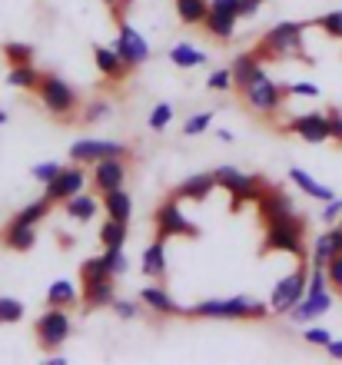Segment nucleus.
<instances>
[{"label": "nucleus", "mask_w": 342, "mask_h": 365, "mask_svg": "<svg viewBox=\"0 0 342 365\" xmlns=\"http://www.w3.org/2000/svg\"><path fill=\"white\" fill-rule=\"evenodd\" d=\"M266 252H286L303 259L306 256V220L296 216H283V220H269L266 222V240H263Z\"/></svg>", "instance_id": "nucleus-1"}, {"label": "nucleus", "mask_w": 342, "mask_h": 365, "mask_svg": "<svg viewBox=\"0 0 342 365\" xmlns=\"http://www.w3.org/2000/svg\"><path fill=\"white\" fill-rule=\"evenodd\" d=\"M186 316H196V319H266L269 302H256V299H249V296L206 299L200 306L186 309Z\"/></svg>", "instance_id": "nucleus-2"}, {"label": "nucleus", "mask_w": 342, "mask_h": 365, "mask_svg": "<svg viewBox=\"0 0 342 365\" xmlns=\"http://www.w3.org/2000/svg\"><path fill=\"white\" fill-rule=\"evenodd\" d=\"M37 96H40V103H44V110H47L50 116H57V120H74L76 110H80L76 90L70 87L64 77H57V73H44V80H40V87H37Z\"/></svg>", "instance_id": "nucleus-3"}, {"label": "nucleus", "mask_w": 342, "mask_h": 365, "mask_svg": "<svg viewBox=\"0 0 342 365\" xmlns=\"http://www.w3.org/2000/svg\"><path fill=\"white\" fill-rule=\"evenodd\" d=\"M239 93H243V100H246L249 110H253V113H259V116L279 113V110H283V103H286V96H289V93H286V87H279L266 70H259L246 87H239Z\"/></svg>", "instance_id": "nucleus-4"}, {"label": "nucleus", "mask_w": 342, "mask_h": 365, "mask_svg": "<svg viewBox=\"0 0 342 365\" xmlns=\"http://www.w3.org/2000/svg\"><path fill=\"white\" fill-rule=\"evenodd\" d=\"M306 286H309V269L306 266H296L289 276H283L269 292V316H289L306 296Z\"/></svg>", "instance_id": "nucleus-5"}, {"label": "nucleus", "mask_w": 342, "mask_h": 365, "mask_svg": "<svg viewBox=\"0 0 342 365\" xmlns=\"http://www.w3.org/2000/svg\"><path fill=\"white\" fill-rule=\"evenodd\" d=\"M153 222H156V236H160V240H173V236L196 240V236H200V226L180 210V200H176V196H166V200L156 206Z\"/></svg>", "instance_id": "nucleus-6"}, {"label": "nucleus", "mask_w": 342, "mask_h": 365, "mask_svg": "<svg viewBox=\"0 0 342 365\" xmlns=\"http://www.w3.org/2000/svg\"><path fill=\"white\" fill-rule=\"evenodd\" d=\"M303 30L306 24H296V20H283L276 27L266 30L263 37V47H259V57H296L303 50Z\"/></svg>", "instance_id": "nucleus-7"}, {"label": "nucleus", "mask_w": 342, "mask_h": 365, "mask_svg": "<svg viewBox=\"0 0 342 365\" xmlns=\"http://www.w3.org/2000/svg\"><path fill=\"white\" fill-rule=\"evenodd\" d=\"M70 316L67 309H57V306H47V312L37 319V326H34V332H37V342L47 352H57L64 342L70 339Z\"/></svg>", "instance_id": "nucleus-8"}, {"label": "nucleus", "mask_w": 342, "mask_h": 365, "mask_svg": "<svg viewBox=\"0 0 342 365\" xmlns=\"http://www.w3.org/2000/svg\"><path fill=\"white\" fill-rule=\"evenodd\" d=\"M86 182H90V173H86L84 163L64 166V170L44 186V196H47L50 202H67L70 196H76V192L86 190Z\"/></svg>", "instance_id": "nucleus-9"}, {"label": "nucleus", "mask_w": 342, "mask_h": 365, "mask_svg": "<svg viewBox=\"0 0 342 365\" xmlns=\"http://www.w3.org/2000/svg\"><path fill=\"white\" fill-rule=\"evenodd\" d=\"M239 24V0H209V14L203 20L209 37L216 40H233Z\"/></svg>", "instance_id": "nucleus-10"}, {"label": "nucleus", "mask_w": 342, "mask_h": 365, "mask_svg": "<svg viewBox=\"0 0 342 365\" xmlns=\"http://www.w3.org/2000/svg\"><path fill=\"white\" fill-rule=\"evenodd\" d=\"M126 153L130 150L124 143H116V140H94V136H84V140H76L70 146V160L84 166H94L100 160H106V156H126Z\"/></svg>", "instance_id": "nucleus-11"}, {"label": "nucleus", "mask_w": 342, "mask_h": 365, "mask_svg": "<svg viewBox=\"0 0 342 365\" xmlns=\"http://www.w3.org/2000/svg\"><path fill=\"white\" fill-rule=\"evenodd\" d=\"M120 24V34H116V43L114 47L120 50V57L130 63V67H143L146 60H150V43H146V37H143L136 27H130L126 20H116Z\"/></svg>", "instance_id": "nucleus-12"}, {"label": "nucleus", "mask_w": 342, "mask_h": 365, "mask_svg": "<svg viewBox=\"0 0 342 365\" xmlns=\"http://www.w3.org/2000/svg\"><path fill=\"white\" fill-rule=\"evenodd\" d=\"M96 192H110L120 190L126 182V156H106L100 163H94V173H90Z\"/></svg>", "instance_id": "nucleus-13"}, {"label": "nucleus", "mask_w": 342, "mask_h": 365, "mask_svg": "<svg viewBox=\"0 0 342 365\" xmlns=\"http://www.w3.org/2000/svg\"><path fill=\"white\" fill-rule=\"evenodd\" d=\"M286 130L306 143H326L329 140V113H299L286 123Z\"/></svg>", "instance_id": "nucleus-14"}, {"label": "nucleus", "mask_w": 342, "mask_h": 365, "mask_svg": "<svg viewBox=\"0 0 342 365\" xmlns=\"http://www.w3.org/2000/svg\"><path fill=\"white\" fill-rule=\"evenodd\" d=\"M329 309H333V292H329V289H323V292H306L303 302L289 312V319H293L296 326H309L316 319H323Z\"/></svg>", "instance_id": "nucleus-15"}, {"label": "nucleus", "mask_w": 342, "mask_h": 365, "mask_svg": "<svg viewBox=\"0 0 342 365\" xmlns=\"http://www.w3.org/2000/svg\"><path fill=\"white\" fill-rule=\"evenodd\" d=\"M94 63L100 70V77H106L110 83H124L130 77V63L120 57V50L116 47H94Z\"/></svg>", "instance_id": "nucleus-16"}, {"label": "nucleus", "mask_w": 342, "mask_h": 365, "mask_svg": "<svg viewBox=\"0 0 342 365\" xmlns=\"http://www.w3.org/2000/svg\"><path fill=\"white\" fill-rule=\"evenodd\" d=\"M259 216H263V222L269 220H283V216H296V202L286 196L283 190H276V186H266L263 190V196H259Z\"/></svg>", "instance_id": "nucleus-17"}, {"label": "nucleus", "mask_w": 342, "mask_h": 365, "mask_svg": "<svg viewBox=\"0 0 342 365\" xmlns=\"http://www.w3.org/2000/svg\"><path fill=\"white\" fill-rule=\"evenodd\" d=\"M140 302L150 309V312H156V316H186V309H183L163 286H146L140 292Z\"/></svg>", "instance_id": "nucleus-18"}, {"label": "nucleus", "mask_w": 342, "mask_h": 365, "mask_svg": "<svg viewBox=\"0 0 342 365\" xmlns=\"http://www.w3.org/2000/svg\"><path fill=\"white\" fill-rule=\"evenodd\" d=\"M0 240H4V246L14 250V252H30L34 250V242H37V230H34L30 222L10 220L7 226H4V232H0Z\"/></svg>", "instance_id": "nucleus-19"}, {"label": "nucleus", "mask_w": 342, "mask_h": 365, "mask_svg": "<svg viewBox=\"0 0 342 365\" xmlns=\"http://www.w3.org/2000/svg\"><path fill=\"white\" fill-rule=\"evenodd\" d=\"M336 256H342V226L333 222V230H326L323 236L313 242L309 259H313V266H326V262L336 259Z\"/></svg>", "instance_id": "nucleus-20"}, {"label": "nucleus", "mask_w": 342, "mask_h": 365, "mask_svg": "<svg viewBox=\"0 0 342 365\" xmlns=\"http://www.w3.org/2000/svg\"><path fill=\"white\" fill-rule=\"evenodd\" d=\"M116 302V289H114V276L106 279H94L84 282V306L86 309H106Z\"/></svg>", "instance_id": "nucleus-21"}, {"label": "nucleus", "mask_w": 342, "mask_h": 365, "mask_svg": "<svg viewBox=\"0 0 342 365\" xmlns=\"http://www.w3.org/2000/svg\"><path fill=\"white\" fill-rule=\"evenodd\" d=\"M216 190V176L213 173H200V176H190V180H183L180 186H176V200H190V202H203L209 196V192Z\"/></svg>", "instance_id": "nucleus-22"}, {"label": "nucleus", "mask_w": 342, "mask_h": 365, "mask_svg": "<svg viewBox=\"0 0 342 365\" xmlns=\"http://www.w3.org/2000/svg\"><path fill=\"white\" fill-rule=\"evenodd\" d=\"M289 180L296 182V190H303L309 200H319V202H329V200H336V192L326 186V182H319L313 173H306L303 166H293L289 170Z\"/></svg>", "instance_id": "nucleus-23"}, {"label": "nucleus", "mask_w": 342, "mask_h": 365, "mask_svg": "<svg viewBox=\"0 0 342 365\" xmlns=\"http://www.w3.org/2000/svg\"><path fill=\"white\" fill-rule=\"evenodd\" d=\"M100 202H104L106 220L130 222V212H134V200H130V192H126L124 186H120V190H110V192H100Z\"/></svg>", "instance_id": "nucleus-24"}, {"label": "nucleus", "mask_w": 342, "mask_h": 365, "mask_svg": "<svg viewBox=\"0 0 342 365\" xmlns=\"http://www.w3.org/2000/svg\"><path fill=\"white\" fill-rule=\"evenodd\" d=\"M100 206L104 202L96 200V196H90V192H76V196H70L67 202H64V210H67V216L70 220H76V222H90L100 212Z\"/></svg>", "instance_id": "nucleus-25"}, {"label": "nucleus", "mask_w": 342, "mask_h": 365, "mask_svg": "<svg viewBox=\"0 0 342 365\" xmlns=\"http://www.w3.org/2000/svg\"><path fill=\"white\" fill-rule=\"evenodd\" d=\"M143 276L166 279V240H160V236H156V242L146 246V252H143Z\"/></svg>", "instance_id": "nucleus-26"}, {"label": "nucleus", "mask_w": 342, "mask_h": 365, "mask_svg": "<svg viewBox=\"0 0 342 365\" xmlns=\"http://www.w3.org/2000/svg\"><path fill=\"white\" fill-rule=\"evenodd\" d=\"M213 176H216V186H223L226 192H239V190H246V186H253V182H259L256 173H243L236 166H219Z\"/></svg>", "instance_id": "nucleus-27"}, {"label": "nucleus", "mask_w": 342, "mask_h": 365, "mask_svg": "<svg viewBox=\"0 0 342 365\" xmlns=\"http://www.w3.org/2000/svg\"><path fill=\"white\" fill-rule=\"evenodd\" d=\"M170 63L180 70H193V67H203V63H206V53L196 50L193 43H186V40H180V43L170 47Z\"/></svg>", "instance_id": "nucleus-28"}, {"label": "nucleus", "mask_w": 342, "mask_h": 365, "mask_svg": "<svg viewBox=\"0 0 342 365\" xmlns=\"http://www.w3.org/2000/svg\"><path fill=\"white\" fill-rule=\"evenodd\" d=\"M233 87H246L249 80L256 77L259 70H263V63H259V53H239L236 60H233Z\"/></svg>", "instance_id": "nucleus-29"}, {"label": "nucleus", "mask_w": 342, "mask_h": 365, "mask_svg": "<svg viewBox=\"0 0 342 365\" xmlns=\"http://www.w3.org/2000/svg\"><path fill=\"white\" fill-rule=\"evenodd\" d=\"M40 80H44V73H40L34 63H14V67H10V73H7V83H10V87L34 90V93H37Z\"/></svg>", "instance_id": "nucleus-30"}, {"label": "nucleus", "mask_w": 342, "mask_h": 365, "mask_svg": "<svg viewBox=\"0 0 342 365\" xmlns=\"http://www.w3.org/2000/svg\"><path fill=\"white\" fill-rule=\"evenodd\" d=\"M76 299H80V292H76V286L70 282V279H57V282H50V289H47V306L70 309Z\"/></svg>", "instance_id": "nucleus-31"}, {"label": "nucleus", "mask_w": 342, "mask_h": 365, "mask_svg": "<svg viewBox=\"0 0 342 365\" xmlns=\"http://www.w3.org/2000/svg\"><path fill=\"white\" fill-rule=\"evenodd\" d=\"M209 14V0H176V17L190 27H203Z\"/></svg>", "instance_id": "nucleus-32"}, {"label": "nucleus", "mask_w": 342, "mask_h": 365, "mask_svg": "<svg viewBox=\"0 0 342 365\" xmlns=\"http://www.w3.org/2000/svg\"><path fill=\"white\" fill-rule=\"evenodd\" d=\"M50 206H54V202L47 200V196H40V200H34V202H27V206H24V210L17 212V216H14V220L17 222H30V226H37L40 220H47V212H50Z\"/></svg>", "instance_id": "nucleus-33"}, {"label": "nucleus", "mask_w": 342, "mask_h": 365, "mask_svg": "<svg viewBox=\"0 0 342 365\" xmlns=\"http://www.w3.org/2000/svg\"><path fill=\"white\" fill-rule=\"evenodd\" d=\"M24 302L14 296H0V326H17L20 319H24Z\"/></svg>", "instance_id": "nucleus-34"}, {"label": "nucleus", "mask_w": 342, "mask_h": 365, "mask_svg": "<svg viewBox=\"0 0 342 365\" xmlns=\"http://www.w3.org/2000/svg\"><path fill=\"white\" fill-rule=\"evenodd\" d=\"M263 190H266V182L259 180L253 182V186H246V190H239V192H229V210L239 212L246 202H259V196H263Z\"/></svg>", "instance_id": "nucleus-35"}, {"label": "nucleus", "mask_w": 342, "mask_h": 365, "mask_svg": "<svg viewBox=\"0 0 342 365\" xmlns=\"http://www.w3.org/2000/svg\"><path fill=\"white\" fill-rule=\"evenodd\" d=\"M4 60H7L10 67H14V63H34V43L10 40V43H4Z\"/></svg>", "instance_id": "nucleus-36"}, {"label": "nucleus", "mask_w": 342, "mask_h": 365, "mask_svg": "<svg viewBox=\"0 0 342 365\" xmlns=\"http://www.w3.org/2000/svg\"><path fill=\"white\" fill-rule=\"evenodd\" d=\"M100 242H104V246H124L126 242V222L106 220L104 230H100Z\"/></svg>", "instance_id": "nucleus-37"}, {"label": "nucleus", "mask_w": 342, "mask_h": 365, "mask_svg": "<svg viewBox=\"0 0 342 365\" xmlns=\"http://www.w3.org/2000/svg\"><path fill=\"white\" fill-rule=\"evenodd\" d=\"M100 259L106 262V269H110V276H124L126 272V256H124V246H104V256Z\"/></svg>", "instance_id": "nucleus-38"}, {"label": "nucleus", "mask_w": 342, "mask_h": 365, "mask_svg": "<svg viewBox=\"0 0 342 365\" xmlns=\"http://www.w3.org/2000/svg\"><path fill=\"white\" fill-rule=\"evenodd\" d=\"M313 27H319L326 37L342 40V10H333V14H323V17H316Z\"/></svg>", "instance_id": "nucleus-39"}, {"label": "nucleus", "mask_w": 342, "mask_h": 365, "mask_svg": "<svg viewBox=\"0 0 342 365\" xmlns=\"http://www.w3.org/2000/svg\"><path fill=\"white\" fill-rule=\"evenodd\" d=\"M173 123V103H156L150 113V130L153 133H163L166 126Z\"/></svg>", "instance_id": "nucleus-40"}, {"label": "nucleus", "mask_w": 342, "mask_h": 365, "mask_svg": "<svg viewBox=\"0 0 342 365\" xmlns=\"http://www.w3.org/2000/svg\"><path fill=\"white\" fill-rule=\"evenodd\" d=\"M209 123H213V113H209V110L193 113L190 120L183 123V133H186V136H200V133H206V130H209Z\"/></svg>", "instance_id": "nucleus-41"}, {"label": "nucleus", "mask_w": 342, "mask_h": 365, "mask_svg": "<svg viewBox=\"0 0 342 365\" xmlns=\"http://www.w3.org/2000/svg\"><path fill=\"white\" fill-rule=\"evenodd\" d=\"M303 339L309 342V346H316V349H326L329 342H333V332H329L326 326H313V322H309L306 332H303Z\"/></svg>", "instance_id": "nucleus-42"}, {"label": "nucleus", "mask_w": 342, "mask_h": 365, "mask_svg": "<svg viewBox=\"0 0 342 365\" xmlns=\"http://www.w3.org/2000/svg\"><path fill=\"white\" fill-rule=\"evenodd\" d=\"M110 276V269H106V262L96 256V259H86L84 266H80V279L84 282H94V279H106Z\"/></svg>", "instance_id": "nucleus-43"}, {"label": "nucleus", "mask_w": 342, "mask_h": 365, "mask_svg": "<svg viewBox=\"0 0 342 365\" xmlns=\"http://www.w3.org/2000/svg\"><path fill=\"white\" fill-rule=\"evenodd\" d=\"M60 170H64V163H57V160H44V163H37L34 170H30V176H34L37 182H44V186H47V182L60 173Z\"/></svg>", "instance_id": "nucleus-44"}, {"label": "nucleus", "mask_w": 342, "mask_h": 365, "mask_svg": "<svg viewBox=\"0 0 342 365\" xmlns=\"http://www.w3.org/2000/svg\"><path fill=\"white\" fill-rule=\"evenodd\" d=\"M206 87L209 90H229L233 87V70H213L206 77Z\"/></svg>", "instance_id": "nucleus-45"}, {"label": "nucleus", "mask_w": 342, "mask_h": 365, "mask_svg": "<svg viewBox=\"0 0 342 365\" xmlns=\"http://www.w3.org/2000/svg\"><path fill=\"white\" fill-rule=\"evenodd\" d=\"M104 116H110V103L96 100V103H90L84 110V123H96V120H104Z\"/></svg>", "instance_id": "nucleus-46"}, {"label": "nucleus", "mask_w": 342, "mask_h": 365, "mask_svg": "<svg viewBox=\"0 0 342 365\" xmlns=\"http://www.w3.org/2000/svg\"><path fill=\"white\" fill-rule=\"evenodd\" d=\"M326 276H329V286L342 292V256H336V259L326 262Z\"/></svg>", "instance_id": "nucleus-47"}, {"label": "nucleus", "mask_w": 342, "mask_h": 365, "mask_svg": "<svg viewBox=\"0 0 342 365\" xmlns=\"http://www.w3.org/2000/svg\"><path fill=\"white\" fill-rule=\"evenodd\" d=\"M286 93H289V96H319V87H316V83H309V80H299V83H289V87H286Z\"/></svg>", "instance_id": "nucleus-48"}, {"label": "nucleus", "mask_w": 342, "mask_h": 365, "mask_svg": "<svg viewBox=\"0 0 342 365\" xmlns=\"http://www.w3.org/2000/svg\"><path fill=\"white\" fill-rule=\"evenodd\" d=\"M339 220H342V200H329L323 206V222L333 226V222H339Z\"/></svg>", "instance_id": "nucleus-49"}, {"label": "nucleus", "mask_w": 342, "mask_h": 365, "mask_svg": "<svg viewBox=\"0 0 342 365\" xmlns=\"http://www.w3.org/2000/svg\"><path fill=\"white\" fill-rule=\"evenodd\" d=\"M329 140L342 143V110H329Z\"/></svg>", "instance_id": "nucleus-50"}, {"label": "nucleus", "mask_w": 342, "mask_h": 365, "mask_svg": "<svg viewBox=\"0 0 342 365\" xmlns=\"http://www.w3.org/2000/svg\"><path fill=\"white\" fill-rule=\"evenodd\" d=\"M110 309H114L120 319H136V312H140V309H136V302H124V299H116Z\"/></svg>", "instance_id": "nucleus-51"}, {"label": "nucleus", "mask_w": 342, "mask_h": 365, "mask_svg": "<svg viewBox=\"0 0 342 365\" xmlns=\"http://www.w3.org/2000/svg\"><path fill=\"white\" fill-rule=\"evenodd\" d=\"M259 7H263V0H239V17H243V20L256 17Z\"/></svg>", "instance_id": "nucleus-52"}, {"label": "nucleus", "mask_w": 342, "mask_h": 365, "mask_svg": "<svg viewBox=\"0 0 342 365\" xmlns=\"http://www.w3.org/2000/svg\"><path fill=\"white\" fill-rule=\"evenodd\" d=\"M326 352H329V359H336V362H342V339H333V342L326 346Z\"/></svg>", "instance_id": "nucleus-53"}, {"label": "nucleus", "mask_w": 342, "mask_h": 365, "mask_svg": "<svg viewBox=\"0 0 342 365\" xmlns=\"http://www.w3.org/2000/svg\"><path fill=\"white\" fill-rule=\"evenodd\" d=\"M100 4H106L110 10H116V20H126L124 14H120V0H100Z\"/></svg>", "instance_id": "nucleus-54"}, {"label": "nucleus", "mask_w": 342, "mask_h": 365, "mask_svg": "<svg viewBox=\"0 0 342 365\" xmlns=\"http://www.w3.org/2000/svg\"><path fill=\"white\" fill-rule=\"evenodd\" d=\"M216 136L223 140V143H233V133H229V130H216Z\"/></svg>", "instance_id": "nucleus-55"}, {"label": "nucleus", "mask_w": 342, "mask_h": 365, "mask_svg": "<svg viewBox=\"0 0 342 365\" xmlns=\"http://www.w3.org/2000/svg\"><path fill=\"white\" fill-rule=\"evenodd\" d=\"M47 365H67V359H64V356H50Z\"/></svg>", "instance_id": "nucleus-56"}, {"label": "nucleus", "mask_w": 342, "mask_h": 365, "mask_svg": "<svg viewBox=\"0 0 342 365\" xmlns=\"http://www.w3.org/2000/svg\"><path fill=\"white\" fill-rule=\"evenodd\" d=\"M4 123H10V116L4 113V110H0V126H4Z\"/></svg>", "instance_id": "nucleus-57"}]
</instances>
